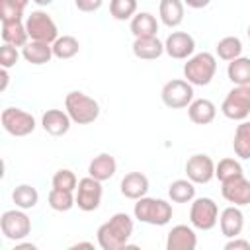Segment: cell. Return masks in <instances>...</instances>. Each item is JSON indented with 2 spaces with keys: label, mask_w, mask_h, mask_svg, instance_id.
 <instances>
[{
  "label": "cell",
  "mask_w": 250,
  "mask_h": 250,
  "mask_svg": "<svg viewBox=\"0 0 250 250\" xmlns=\"http://www.w3.org/2000/svg\"><path fill=\"white\" fill-rule=\"evenodd\" d=\"M133 219L127 213H115L100 225L98 229V244L102 250H123L129 248V238L133 236Z\"/></svg>",
  "instance_id": "6da1fadb"
},
{
  "label": "cell",
  "mask_w": 250,
  "mask_h": 250,
  "mask_svg": "<svg viewBox=\"0 0 250 250\" xmlns=\"http://www.w3.org/2000/svg\"><path fill=\"white\" fill-rule=\"evenodd\" d=\"M64 109L70 115L72 123L90 125L100 117V104L80 90H72L64 98Z\"/></svg>",
  "instance_id": "7a4b0ae2"
},
{
  "label": "cell",
  "mask_w": 250,
  "mask_h": 250,
  "mask_svg": "<svg viewBox=\"0 0 250 250\" xmlns=\"http://www.w3.org/2000/svg\"><path fill=\"white\" fill-rule=\"evenodd\" d=\"M135 219L146 225H154V227H164L170 223L172 219V205L166 199L160 197H141L137 199L135 207H133Z\"/></svg>",
  "instance_id": "3957f363"
},
{
  "label": "cell",
  "mask_w": 250,
  "mask_h": 250,
  "mask_svg": "<svg viewBox=\"0 0 250 250\" xmlns=\"http://www.w3.org/2000/svg\"><path fill=\"white\" fill-rule=\"evenodd\" d=\"M217 72V59L213 53H195L184 64V76L191 86H207Z\"/></svg>",
  "instance_id": "277c9868"
},
{
  "label": "cell",
  "mask_w": 250,
  "mask_h": 250,
  "mask_svg": "<svg viewBox=\"0 0 250 250\" xmlns=\"http://www.w3.org/2000/svg\"><path fill=\"white\" fill-rule=\"evenodd\" d=\"M25 29L31 41H43V43H55L59 37V29L55 20L43 12V10H35L25 18Z\"/></svg>",
  "instance_id": "5b68a950"
},
{
  "label": "cell",
  "mask_w": 250,
  "mask_h": 250,
  "mask_svg": "<svg viewBox=\"0 0 250 250\" xmlns=\"http://www.w3.org/2000/svg\"><path fill=\"white\" fill-rule=\"evenodd\" d=\"M221 111L227 119L244 121L250 115V84L234 86L221 104Z\"/></svg>",
  "instance_id": "8992f818"
},
{
  "label": "cell",
  "mask_w": 250,
  "mask_h": 250,
  "mask_svg": "<svg viewBox=\"0 0 250 250\" xmlns=\"http://www.w3.org/2000/svg\"><path fill=\"white\" fill-rule=\"evenodd\" d=\"M0 229L8 240H23L31 232V219L25 215V209H8L0 217Z\"/></svg>",
  "instance_id": "52a82bcc"
},
{
  "label": "cell",
  "mask_w": 250,
  "mask_h": 250,
  "mask_svg": "<svg viewBox=\"0 0 250 250\" xmlns=\"http://www.w3.org/2000/svg\"><path fill=\"white\" fill-rule=\"evenodd\" d=\"M189 223L193 229L211 230L219 223V207L211 197H195L189 207Z\"/></svg>",
  "instance_id": "ba28073f"
},
{
  "label": "cell",
  "mask_w": 250,
  "mask_h": 250,
  "mask_svg": "<svg viewBox=\"0 0 250 250\" xmlns=\"http://www.w3.org/2000/svg\"><path fill=\"white\" fill-rule=\"evenodd\" d=\"M160 98H162V104L166 107H170V109L188 107L193 102V86L188 80H182V78L168 80L162 86Z\"/></svg>",
  "instance_id": "9c48e42d"
},
{
  "label": "cell",
  "mask_w": 250,
  "mask_h": 250,
  "mask_svg": "<svg viewBox=\"0 0 250 250\" xmlns=\"http://www.w3.org/2000/svg\"><path fill=\"white\" fill-rule=\"evenodd\" d=\"M2 127L6 133H10L12 137H27L29 133L35 131V117L20 107H6L2 109L0 115Z\"/></svg>",
  "instance_id": "30bf717a"
},
{
  "label": "cell",
  "mask_w": 250,
  "mask_h": 250,
  "mask_svg": "<svg viewBox=\"0 0 250 250\" xmlns=\"http://www.w3.org/2000/svg\"><path fill=\"white\" fill-rule=\"evenodd\" d=\"M76 205L80 211H96L102 203V195H104V188H102V182L92 178V176H86V178H80L78 180V186H76Z\"/></svg>",
  "instance_id": "8fae6325"
},
{
  "label": "cell",
  "mask_w": 250,
  "mask_h": 250,
  "mask_svg": "<svg viewBox=\"0 0 250 250\" xmlns=\"http://www.w3.org/2000/svg\"><path fill=\"white\" fill-rule=\"evenodd\" d=\"M186 174L193 184H209L215 178V162L209 154H191L186 162Z\"/></svg>",
  "instance_id": "7c38bea8"
},
{
  "label": "cell",
  "mask_w": 250,
  "mask_h": 250,
  "mask_svg": "<svg viewBox=\"0 0 250 250\" xmlns=\"http://www.w3.org/2000/svg\"><path fill=\"white\" fill-rule=\"evenodd\" d=\"M221 193L232 205H238V207L250 205V180H246L242 174L227 182H221Z\"/></svg>",
  "instance_id": "4fadbf2b"
},
{
  "label": "cell",
  "mask_w": 250,
  "mask_h": 250,
  "mask_svg": "<svg viewBox=\"0 0 250 250\" xmlns=\"http://www.w3.org/2000/svg\"><path fill=\"white\" fill-rule=\"evenodd\" d=\"M164 51L176 61L189 59L195 51V39L186 31H172L164 41Z\"/></svg>",
  "instance_id": "5bb4252c"
},
{
  "label": "cell",
  "mask_w": 250,
  "mask_h": 250,
  "mask_svg": "<svg viewBox=\"0 0 250 250\" xmlns=\"http://www.w3.org/2000/svg\"><path fill=\"white\" fill-rule=\"evenodd\" d=\"M197 246V234L193 227L188 225H176L170 229L166 236V248L168 250H195Z\"/></svg>",
  "instance_id": "9a60e30c"
},
{
  "label": "cell",
  "mask_w": 250,
  "mask_h": 250,
  "mask_svg": "<svg viewBox=\"0 0 250 250\" xmlns=\"http://www.w3.org/2000/svg\"><path fill=\"white\" fill-rule=\"evenodd\" d=\"M148 178L143 174V172H129L123 176L121 184H119V189H121V195L127 197V199H141L148 193Z\"/></svg>",
  "instance_id": "2e32d148"
},
{
  "label": "cell",
  "mask_w": 250,
  "mask_h": 250,
  "mask_svg": "<svg viewBox=\"0 0 250 250\" xmlns=\"http://www.w3.org/2000/svg\"><path fill=\"white\" fill-rule=\"evenodd\" d=\"M70 115L62 109H47L41 117V125L45 129V133H49L51 137H62L68 133L70 129Z\"/></svg>",
  "instance_id": "e0dca14e"
},
{
  "label": "cell",
  "mask_w": 250,
  "mask_h": 250,
  "mask_svg": "<svg viewBox=\"0 0 250 250\" xmlns=\"http://www.w3.org/2000/svg\"><path fill=\"white\" fill-rule=\"evenodd\" d=\"M219 227H221V232L227 238H234V236H238L242 232V229H244V215L238 209V205H230V207L221 211Z\"/></svg>",
  "instance_id": "ac0fdd59"
},
{
  "label": "cell",
  "mask_w": 250,
  "mask_h": 250,
  "mask_svg": "<svg viewBox=\"0 0 250 250\" xmlns=\"http://www.w3.org/2000/svg\"><path fill=\"white\" fill-rule=\"evenodd\" d=\"M164 51V43L156 37V35H150V37H135L133 41V55L137 59H143V61H154L158 57H162Z\"/></svg>",
  "instance_id": "d6986e66"
},
{
  "label": "cell",
  "mask_w": 250,
  "mask_h": 250,
  "mask_svg": "<svg viewBox=\"0 0 250 250\" xmlns=\"http://www.w3.org/2000/svg\"><path fill=\"white\" fill-rule=\"evenodd\" d=\"M21 57L29 62V64H47L55 55H53V45L51 43H43V41H27L21 47Z\"/></svg>",
  "instance_id": "ffe728a7"
},
{
  "label": "cell",
  "mask_w": 250,
  "mask_h": 250,
  "mask_svg": "<svg viewBox=\"0 0 250 250\" xmlns=\"http://www.w3.org/2000/svg\"><path fill=\"white\" fill-rule=\"evenodd\" d=\"M115 172H117V162L109 152H102V154L94 156L92 162L88 164V176H92L100 182L113 178Z\"/></svg>",
  "instance_id": "44dd1931"
},
{
  "label": "cell",
  "mask_w": 250,
  "mask_h": 250,
  "mask_svg": "<svg viewBox=\"0 0 250 250\" xmlns=\"http://www.w3.org/2000/svg\"><path fill=\"white\" fill-rule=\"evenodd\" d=\"M188 115L195 125H209L217 115V105L207 98H197L188 105Z\"/></svg>",
  "instance_id": "7402d4cb"
},
{
  "label": "cell",
  "mask_w": 250,
  "mask_h": 250,
  "mask_svg": "<svg viewBox=\"0 0 250 250\" xmlns=\"http://www.w3.org/2000/svg\"><path fill=\"white\" fill-rule=\"evenodd\" d=\"M158 16L166 27H178L184 21V0H160Z\"/></svg>",
  "instance_id": "603a6c76"
},
{
  "label": "cell",
  "mask_w": 250,
  "mask_h": 250,
  "mask_svg": "<svg viewBox=\"0 0 250 250\" xmlns=\"http://www.w3.org/2000/svg\"><path fill=\"white\" fill-rule=\"evenodd\" d=\"M129 27H131V33L135 37H150V35H156L158 21L150 12H139L131 18Z\"/></svg>",
  "instance_id": "cb8c5ba5"
},
{
  "label": "cell",
  "mask_w": 250,
  "mask_h": 250,
  "mask_svg": "<svg viewBox=\"0 0 250 250\" xmlns=\"http://www.w3.org/2000/svg\"><path fill=\"white\" fill-rule=\"evenodd\" d=\"M2 41L14 47H23L29 41L25 21H2Z\"/></svg>",
  "instance_id": "d4e9b609"
},
{
  "label": "cell",
  "mask_w": 250,
  "mask_h": 250,
  "mask_svg": "<svg viewBox=\"0 0 250 250\" xmlns=\"http://www.w3.org/2000/svg\"><path fill=\"white\" fill-rule=\"evenodd\" d=\"M227 76L234 86L250 84V57H236L227 66Z\"/></svg>",
  "instance_id": "484cf974"
},
{
  "label": "cell",
  "mask_w": 250,
  "mask_h": 250,
  "mask_svg": "<svg viewBox=\"0 0 250 250\" xmlns=\"http://www.w3.org/2000/svg\"><path fill=\"white\" fill-rule=\"evenodd\" d=\"M168 197L174 203H191L195 199V184L188 180H174L168 186Z\"/></svg>",
  "instance_id": "4316f807"
},
{
  "label": "cell",
  "mask_w": 250,
  "mask_h": 250,
  "mask_svg": "<svg viewBox=\"0 0 250 250\" xmlns=\"http://www.w3.org/2000/svg\"><path fill=\"white\" fill-rule=\"evenodd\" d=\"M215 53L221 61L230 62V61H234L236 57L242 55V41L236 35H227L215 45Z\"/></svg>",
  "instance_id": "83f0119b"
},
{
  "label": "cell",
  "mask_w": 250,
  "mask_h": 250,
  "mask_svg": "<svg viewBox=\"0 0 250 250\" xmlns=\"http://www.w3.org/2000/svg\"><path fill=\"white\" fill-rule=\"evenodd\" d=\"M232 148L234 154L242 160L250 158V121H240V125L234 131V139H232Z\"/></svg>",
  "instance_id": "f1b7e54d"
},
{
  "label": "cell",
  "mask_w": 250,
  "mask_h": 250,
  "mask_svg": "<svg viewBox=\"0 0 250 250\" xmlns=\"http://www.w3.org/2000/svg\"><path fill=\"white\" fill-rule=\"evenodd\" d=\"M12 199H14L16 207H20V209H33L37 205V201H39V193H37V189L33 186L20 184V186L14 188Z\"/></svg>",
  "instance_id": "f546056e"
},
{
  "label": "cell",
  "mask_w": 250,
  "mask_h": 250,
  "mask_svg": "<svg viewBox=\"0 0 250 250\" xmlns=\"http://www.w3.org/2000/svg\"><path fill=\"white\" fill-rule=\"evenodd\" d=\"M47 201H49V207L53 211H70L74 205H76V195L74 191H68V189H59V188H53L47 195Z\"/></svg>",
  "instance_id": "4dcf8cb0"
},
{
  "label": "cell",
  "mask_w": 250,
  "mask_h": 250,
  "mask_svg": "<svg viewBox=\"0 0 250 250\" xmlns=\"http://www.w3.org/2000/svg\"><path fill=\"white\" fill-rule=\"evenodd\" d=\"M78 51H80V43L72 35H59L57 41L53 43V55L61 61L72 59L74 55H78Z\"/></svg>",
  "instance_id": "1f68e13d"
},
{
  "label": "cell",
  "mask_w": 250,
  "mask_h": 250,
  "mask_svg": "<svg viewBox=\"0 0 250 250\" xmlns=\"http://www.w3.org/2000/svg\"><path fill=\"white\" fill-rule=\"evenodd\" d=\"M242 174H244V170L236 158H221L215 164V178H219V182H227V180L242 176Z\"/></svg>",
  "instance_id": "d6a6232c"
},
{
  "label": "cell",
  "mask_w": 250,
  "mask_h": 250,
  "mask_svg": "<svg viewBox=\"0 0 250 250\" xmlns=\"http://www.w3.org/2000/svg\"><path fill=\"white\" fill-rule=\"evenodd\" d=\"M109 14L117 21L131 20L137 14V0H111L109 2Z\"/></svg>",
  "instance_id": "836d02e7"
},
{
  "label": "cell",
  "mask_w": 250,
  "mask_h": 250,
  "mask_svg": "<svg viewBox=\"0 0 250 250\" xmlns=\"http://www.w3.org/2000/svg\"><path fill=\"white\" fill-rule=\"evenodd\" d=\"M25 6L16 0H0V20L2 21H21Z\"/></svg>",
  "instance_id": "e575fe53"
},
{
  "label": "cell",
  "mask_w": 250,
  "mask_h": 250,
  "mask_svg": "<svg viewBox=\"0 0 250 250\" xmlns=\"http://www.w3.org/2000/svg\"><path fill=\"white\" fill-rule=\"evenodd\" d=\"M53 188H59V189H68V191H76V186H78V180H76V174L68 168H61L55 172L53 180H51Z\"/></svg>",
  "instance_id": "d590c367"
},
{
  "label": "cell",
  "mask_w": 250,
  "mask_h": 250,
  "mask_svg": "<svg viewBox=\"0 0 250 250\" xmlns=\"http://www.w3.org/2000/svg\"><path fill=\"white\" fill-rule=\"evenodd\" d=\"M18 59H20L18 47L8 45V43H4V45L0 47V66H2V68H10V66H14V64L18 62Z\"/></svg>",
  "instance_id": "8d00e7d4"
},
{
  "label": "cell",
  "mask_w": 250,
  "mask_h": 250,
  "mask_svg": "<svg viewBox=\"0 0 250 250\" xmlns=\"http://www.w3.org/2000/svg\"><path fill=\"white\" fill-rule=\"evenodd\" d=\"M102 4H104V0H74V6L80 12H96L102 8Z\"/></svg>",
  "instance_id": "74e56055"
},
{
  "label": "cell",
  "mask_w": 250,
  "mask_h": 250,
  "mask_svg": "<svg viewBox=\"0 0 250 250\" xmlns=\"http://www.w3.org/2000/svg\"><path fill=\"white\" fill-rule=\"evenodd\" d=\"M225 250H250V242L244 240V238L234 236V238H230V240L225 244Z\"/></svg>",
  "instance_id": "f35d334b"
},
{
  "label": "cell",
  "mask_w": 250,
  "mask_h": 250,
  "mask_svg": "<svg viewBox=\"0 0 250 250\" xmlns=\"http://www.w3.org/2000/svg\"><path fill=\"white\" fill-rule=\"evenodd\" d=\"M184 4H186V6H189V8H193V10H199V8L209 6V4H211V0H184Z\"/></svg>",
  "instance_id": "ab89813d"
},
{
  "label": "cell",
  "mask_w": 250,
  "mask_h": 250,
  "mask_svg": "<svg viewBox=\"0 0 250 250\" xmlns=\"http://www.w3.org/2000/svg\"><path fill=\"white\" fill-rule=\"evenodd\" d=\"M0 78H2V84H0V92H4L8 88V82H10V76H8V68H2L0 70Z\"/></svg>",
  "instance_id": "60d3db41"
},
{
  "label": "cell",
  "mask_w": 250,
  "mask_h": 250,
  "mask_svg": "<svg viewBox=\"0 0 250 250\" xmlns=\"http://www.w3.org/2000/svg\"><path fill=\"white\" fill-rule=\"evenodd\" d=\"M82 246H84V248H94V244H92V242H78V244H74L72 248H82Z\"/></svg>",
  "instance_id": "b9f144b4"
},
{
  "label": "cell",
  "mask_w": 250,
  "mask_h": 250,
  "mask_svg": "<svg viewBox=\"0 0 250 250\" xmlns=\"http://www.w3.org/2000/svg\"><path fill=\"white\" fill-rule=\"evenodd\" d=\"M37 6H49V4H53V0H33Z\"/></svg>",
  "instance_id": "7bdbcfd3"
},
{
  "label": "cell",
  "mask_w": 250,
  "mask_h": 250,
  "mask_svg": "<svg viewBox=\"0 0 250 250\" xmlns=\"http://www.w3.org/2000/svg\"><path fill=\"white\" fill-rule=\"evenodd\" d=\"M16 2H20V4H23V6H27V2H29V0H16Z\"/></svg>",
  "instance_id": "ee69618b"
},
{
  "label": "cell",
  "mask_w": 250,
  "mask_h": 250,
  "mask_svg": "<svg viewBox=\"0 0 250 250\" xmlns=\"http://www.w3.org/2000/svg\"><path fill=\"white\" fill-rule=\"evenodd\" d=\"M246 33H248V39H250V25H248V29H246Z\"/></svg>",
  "instance_id": "f6af8a7d"
}]
</instances>
